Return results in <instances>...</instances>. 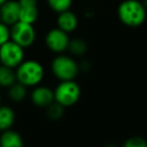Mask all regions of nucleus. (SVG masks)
<instances>
[{
  "instance_id": "nucleus-2",
  "label": "nucleus",
  "mask_w": 147,
  "mask_h": 147,
  "mask_svg": "<svg viewBox=\"0 0 147 147\" xmlns=\"http://www.w3.org/2000/svg\"><path fill=\"white\" fill-rule=\"evenodd\" d=\"M16 81L27 88H34L42 82L45 78V67L35 59H24L15 69Z\"/></svg>"
},
{
  "instance_id": "nucleus-4",
  "label": "nucleus",
  "mask_w": 147,
  "mask_h": 147,
  "mask_svg": "<svg viewBox=\"0 0 147 147\" xmlns=\"http://www.w3.org/2000/svg\"><path fill=\"white\" fill-rule=\"evenodd\" d=\"M55 102L59 103L65 108L71 107L79 102L82 95V90L79 84L75 81H63L55 87Z\"/></svg>"
},
{
  "instance_id": "nucleus-14",
  "label": "nucleus",
  "mask_w": 147,
  "mask_h": 147,
  "mask_svg": "<svg viewBox=\"0 0 147 147\" xmlns=\"http://www.w3.org/2000/svg\"><path fill=\"white\" fill-rule=\"evenodd\" d=\"M15 82H16L15 69L0 63V87L8 89Z\"/></svg>"
},
{
  "instance_id": "nucleus-10",
  "label": "nucleus",
  "mask_w": 147,
  "mask_h": 147,
  "mask_svg": "<svg viewBox=\"0 0 147 147\" xmlns=\"http://www.w3.org/2000/svg\"><path fill=\"white\" fill-rule=\"evenodd\" d=\"M0 21L11 26L19 21V3L15 0H8L0 6Z\"/></svg>"
},
{
  "instance_id": "nucleus-8",
  "label": "nucleus",
  "mask_w": 147,
  "mask_h": 147,
  "mask_svg": "<svg viewBox=\"0 0 147 147\" xmlns=\"http://www.w3.org/2000/svg\"><path fill=\"white\" fill-rule=\"evenodd\" d=\"M30 100L36 107L47 109L55 102L53 90L47 86H36L30 93Z\"/></svg>"
},
{
  "instance_id": "nucleus-7",
  "label": "nucleus",
  "mask_w": 147,
  "mask_h": 147,
  "mask_svg": "<svg viewBox=\"0 0 147 147\" xmlns=\"http://www.w3.org/2000/svg\"><path fill=\"white\" fill-rule=\"evenodd\" d=\"M69 33L65 32L59 27L53 28L47 33L45 35V45L49 51L53 53L61 55L67 51L69 45Z\"/></svg>"
},
{
  "instance_id": "nucleus-17",
  "label": "nucleus",
  "mask_w": 147,
  "mask_h": 147,
  "mask_svg": "<svg viewBox=\"0 0 147 147\" xmlns=\"http://www.w3.org/2000/svg\"><path fill=\"white\" fill-rule=\"evenodd\" d=\"M47 4L53 11L61 13L69 10L73 4V0H47Z\"/></svg>"
},
{
  "instance_id": "nucleus-23",
  "label": "nucleus",
  "mask_w": 147,
  "mask_h": 147,
  "mask_svg": "<svg viewBox=\"0 0 147 147\" xmlns=\"http://www.w3.org/2000/svg\"><path fill=\"white\" fill-rule=\"evenodd\" d=\"M105 147H118V146H116V145H114V144H109V145H107V146H105Z\"/></svg>"
},
{
  "instance_id": "nucleus-5",
  "label": "nucleus",
  "mask_w": 147,
  "mask_h": 147,
  "mask_svg": "<svg viewBox=\"0 0 147 147\" xmlns=\"http://www.w3.org/2000/svg\"><path fill=\"white\" fill-rule=\"evenodd\" d=\"M35 38H36V32L33 24L19 20L11 25L10 39L23 49L31 47L34 43Z\"/></svg>"
},
{
  "instance_id": "nucleus-11",
  "label": "nucleus",
  "mask_w": 147,
  "mask_h": 147,
  "mask_svg": "<svg viewBox=\"0 0 147 147\" xmlns=\"http://www.w3.org/2000/svg\"><path fill=\"white\" fill-rule=\"evenodd\" d=\"M78 17L71 10L63 11V12L59 13V15H57V27L67 33L73 32L74 30H76V28L78 27Z\"/></svg>"
},
{
  "instance_id": "nucleus-15",
  "label": "nucleus",
  "mask_w": 147,
  "mask_h": 147,
  "mask_svg": "<svg viewBox=\"0 0 147 147\" xmlns=\"http://www.w3.org/2000/svg\"><path fill=\"white\" fill-rule=\"evenodd\" d=\"M27 96V87L16 81L12 86L8 88V97L12 102L21 103Z\"/></svg>"
},
{
  "instance_id": "nucleus-19",
  "label": "nucleus",
  "mask_w": 147,
  "mask_h": 147,
  "mask_svg": "<svg viewBox=\"0 0 147 147\" xmlns=\"http://www.w3.org/2000/svg\"><path fill=\"white\" fill-rule=\"evenodd\" d=\"M122 147H147V141L140 136H133L127 139Z\"/></svg>"
},
{
  "instance_id": "nucleus-21",
  "label": "nucleus",
  "mask_w": 147,
  "mask_h": 147,
  "mask_svg": "<svg viewBox=\"0 0 147 147\" xmlns=\"http://www.w3.org/2000/svg\"><path fill=\"white\" fill-rule=\"evenodd\" d=\"M142 3H143V5H144V6H145V8L147 9V0H143Z\"/></svg>"
},
{
  "instance_id": "nucleus-16",
  "label": "nucleus",
  "mask_w": 147,
  "mask_h": 147,
  "mask_svg": "<svg viewBox=\"0 0 147 147\" xmlns=\"http://www.w3.org/2000/svg\"><path fill=\"white\" fill-rule=\"evenodd\" d=\"M67 51H69V53L71 55H76V57H81V55H84L87 53V51H88V45L82 38H74L69 40Z\"/></svg>"
},
{
  "instance_id": "nucleus-20",
  "label": "nucleus",
  "mask_w": 147,
  "mask_h": 147,
  "mask_svg": "<svg viewBox=\"0 0 147 147\" xmlns=\"http://www.w3.org/2000/svg\"><path fill=\"white\" fill-rule=\"evenodd\" d=\"M10 40V27L0 21V47Z\"/></svg>"
},
{
  "instance_id": "nucleus-22",
  "label": "nucleus",
  "mask_w": 147,
  "mask_h": 147,
  "mask_svg": "<svg viewBox=\"0 0 147 147\" xmlns=\"http://www.w3.org/2000/svg\"><path fill=\"white\" fill-rule=\"evenodd\" d=\"M6 1H8V0H0V6L4 4V3L6 2Z\"/></svg>"
},
{
  "instance_id": "nucleus-24",
  "label": "nucleus",
  "mask_w": 147,
  "mask_h": 147,
  "mask_svg": "<svg viewBox=\"0 0 147 147\" xmlns=\"http://www.w3.org/2000/svg\"><path fill=\"white\" fill-rule=\"evenodd\" d=\"M1 100H2V97H1V93H0V106H1Z\"/></svg>"
},
{
  "instance_id": "nucleus-18",
  "label": "nucleus",
  "mask_w": 147,
  "mask_h": 147,
  "mask_svg": "<svg viewBox=\"0 0 147 147\" xmlns=\"http://www.w3.org/2000/svg\"><path fill=\"white\" fill-rule=\"evenodd\" d=\"M63 114H65V107L57 102H53L47 108V115L51 120H59L63 116Z\"/></svg>"
},
{
  "instance_id": "nucleus-12",
  "label": "nucleus",
  "mask_w": 147,
  "mask_h": 147,
  "mask_svg": "<svg viewBox=\"0 0 147 147\" xmlns=\"http://www.w3.org/2000/svg\"><path fill=\"white\" fill-rule=\"evenodd\" d=\"M0 147H24V143L18 132L8 129L0 134Z\"/></svg>"
},
{
  "instance_id": "nucleus-6",
  "label": "nucleus",
  "mask_w": 147,
  "mask_h": 147,
  "mask_svg": "<svg viewBox=\"0 0 147 147\" xmlns=\"http://www.w3.org/2000/svg\"><path fill=\"white\" fill-rule=\"evenodd\" d=\"M24 61V49L10 39L0 47V63L16 69Z\"/></svg>"
},
{
  "instance_id": "nucleus-1",
  "label": "nucleus",
  "mask_w": 147,
  "mask_h": 147,
  "mask_svg": "<svg viewBox=\"0 0 147 147\" xmlns=\"http://www.w3.org/2000/svg\"><path fill=\"white\" fill-rule=\"evenodd\" d=\"M147 9L138 0H124L119 4L118 18L128 27H138L146 19Z\"/></svg>"
},
{
  "instance_id": "nucleus-3",
  "label": "nucleus",
  "mask_w": 147,
  "mask_h": 147,
  "mask_svg": "<svg viewBox=\"0 0 147 147\" xmlns=\"http://www.w3.org/2000/svg\"><path fill=\"white\" fill-rule=\"evenodd\" d=\"M51 69L53 76L61 82L75 80L80 71L78 63L73 57L63 53L57 55L53 57Z\"/></svg>"
},
{
  "instance_id": "nucleus-9",
  "label": "nucleus",
  "mask_w": 147,
  "mask_h": 147,
  "mask_svg": "<svg viewBox=\"0 0 147 147\" xmlns=\"http://www.w3.org/2000/svg\"><path fill=\"white\" fill-rule=\"evenodd\" d=\"M19 20L33 24L38 18L37 0H18Z\"/></svg>"
},
{
  "instance_id": "nucleus-13",
  "label": "nucleus",
  "mask_w": 147,
  "mask_h": 147,
  "mask_svg": "<svg viewBox=\"0 0 147 147\" xmlns=\"http://www.w3.org/2000/svg\"><path fill=\"white\" fill-rule=\"evenodd\" d=\"M15 122V112L9 106H0V132L11 129Z\"/></svg>"
}]
</instances>
